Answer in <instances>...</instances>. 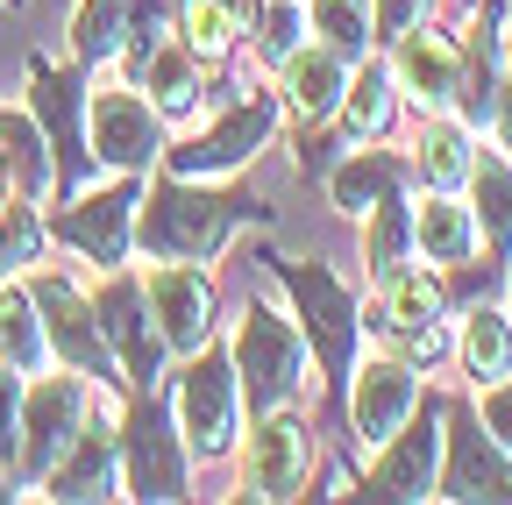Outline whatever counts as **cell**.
Wrapping results in <instances>:
<instances>
[{"label":"cell","mask_w":512,"mask_h":505,"mask_svg":"<svg viewBox=\"0 0 512 505\" xmlns=\"http://www.w3.org/2000/svg\"><path fill=\"white\" fill-rule=\"evenodd\" d=\"M93 313H100V335H107V349H114V363H121V385H128V392H157L171 349H164V328H157V313H150V292L128 278V271H114V278L100 285Z\"/></svg>","instance_id":"10"},{"label":"cell","mask_w":512,"mask_h":505,"mask_svg":"<svg viewBox=\"0 0 512 505\" xmlns=\"http://www.w3.org/2000/svg\"><path fill=\"white\" fill-rule=\"evenodd\" d=\"M420 321H441V278L434 271H384L377 278V335H399V328H420Z\"/></svg>","instance_id":"26"},{"label":"cell","mask_w":512,"mask_h":505,"mask_svg":"<svg viewBox=\"0 0 512 505\" xmlns=\"http://www.w3.org/2000/svg\"><path fill=\"white\" fill-rule=\"evenodd\" d=\"M143 292H150V313H157L171 356H192V349L214 342V306L221 299H214V278L200 264H157V271H143Z\"/></svg>","instance_id":"15"},{"label":"cell","mask_w":512,"mask_h":505,"mask_svg":"<svg viewBox=\"0 0 512 505\" xmlns=\"http://www.w3.org/2000/svg\"><path fill=\"white\" fill-rule=\"evenodd\" d=\"M427 8H434V0H377V36H406V29H420Z\"/></svg>","instance_id":"41"},{"label":"cell","mask_w":512,"mask_h":505,"mask_svg":"<svg viewBox=\"0 0 512 505\" xmlns=\"http://www.w3.org/2000/svg\"><path fill=\"white\" fill-rule=\"evenodd\" d=\"M0 498H15V491H8V470H0Z\"/></svg>","instance_id":"44"},{"label":"cell","mask_w":512,"mask_h":505,"mask_svg":"<svg viewBox=\"0 0 512 505\" xmlns=\"http://www.w3.org/2000/svg\"><path fill=\"white\" fill-rule=\"evenodd\" d=\"M456 356H463V370L477 377V385L512 377V321L491 313V306H477L470 321H463V335H456Z\"/></svg>","instance_id":"30"},{"label":"cell","mask_w":512,"mask_h":505,"mask_svg":"<svg viewBox=\"0 0 512 505\" xmlns=\"http://www.w3.org/2000/svg\"><path fill=\"white\" fill-rule=\"evenodd\" d=\"M143 93L157 100V114L164 121H185L192 107H200V50H192L185 36H164L157 43V57H150V65H143Z\"/></svg>","instance_id":"24"},{"label":"cell","mask_w":512,"mask_h":505,"mask_svg":"<svg viewBox=\"0 0 512 505\" xmlns=\"http://www.w3.org/2000/svg\"><path fill=\"white\" fill-rule=\"evenodd\" d=\"M278 79H285V107H292L299 129H328V121L342 114V93H349V57L328 50V43H313V50L285 57Z\"/></svg>","instance_id":"19"},{"label":"cell","mask_w":512,"mask_h":505,"mask_svg":"<svg viewBox=\"0 0 512 505\" xmlns=\"http://www.w3.org/2000/svg\"><path fill=\"white\" fill-rule=\"evenodd\" d=\"M491 121H498V150L512 157V57H505V79H498V107H491Z\"/></svg>","instance_id":"42"},{"label":"cell","mask_w":512,"mask_h":505,"mask_svg":"<svg viewBox=\"0 0 512 505\" xmlns=\"http://www.w3.org/2000/svg\"><path fill=\"white\" fill-rule=\"evenodd\" d=\"M470 185H477V235L505 257L512 249V157H477Z\"/></svg>","instance_id":"33"},{"label":"cell","mask_w":512,"mask_h":505,"mask_svg":"<svg viewBox=\"0 0 512 505\" xmlns=\"http://www.w3.org/2000/svg\"><path fill=\"white\" fill-rule=\"evenodd\" d=\"M86 143L107 171H150L164 164V114L143 86H107L86 100Z\"/></svg>","instance_id":"12"},{"label":"cell","mask_w":512,"mask_h":505,"mask_svg":"<svg viewBox=\"0 0 512 505\" xmlns=\"http://www.w3.org/2000/svg\"><path fill=\"white\" fill-rule=\"evenodd\" d=\"M256 22H264V0H185V15H178L185 43L200 50V65L228 57V50H235Z\"/></svg>","instance_id":"23"},{"label":"cell","mask_w":512,"mask_h":505,"mask_svg":"<svg viewBox=\"0 0 512 505\" xmlns=\"http://www.w3.org/2000/svg\"><path fill=\"white\" fill-rule=\"evenodd\" d=\"M441 441H448V413L427 406L413 413L384 449H370V498H427L434 477H441Z\"/></svg>","instance_id":"14"},{"label":"cell","mask_w":512,"mask_h":505,"mask_svg":"<svg viewBox=\"0 0 512 505\" xmlns=\"http://www.w3.org/2000/svg\"><path fill=\"white\" fill-rule=\"evenodd\" d=\"M249 214H256L249 200L214 193L207 178L164 171L143 193V207H136V242H143V257H157V264H207Z\"/></svg>","instance_id":"1"},{"label":"cell","mask_w":512,"mask_h":505,"mask_svg":"<svg viewBox=\"0 0 512 505\" xmlns=\"http://www.w3.org/2000/svg\"><path fill=\"white\" fill-rule=\"evenodd\" d=\"M456 65H463V50L441 43V36H420V29H406L399 50H392V79H399V93L420 114H448V107H456Z\"/></svg>","instance_id":"20"},{"label":"cell","mask_w":512,"mask_h":505,"mask_svg":"<svg viewBox=\"0 0 512 505\" xmlns=\"http://www.w3.org/2000/svg\"><path fill=\"white\" fill-rule=\"evenodd\" d=\"M278 278H285V292L299 299V335H306V349L320 356L328 385L356 377V335H363V313H356L349 285H342L328 264H278Z\"/></svg>","instance_id":"6"},{"label":"cell","mask_w":512,"mask_h":505,"mask_svg":"<svg viewBox=\"0 0 512 505\" xmlns=\"http://www.w3.org/2000/svg\"><path fill=\"white\" fill-rule=\"evenodd\" d=\"M491 107H498V36H491V22H477L463 43V65H456V114L470 129H484Z\"/></svg>","instance_id":"28"},{"label":"cell","mask_w":512,"mask_h":505,"mask_svg":"<svg viewBox=\"0 0 512 505\" xmlns=\"http://www.w3.org/2000/svg\"><path fill=\"white\" fill-rule=\"evenodd\" d=\"M256 43H264V57H278V65H285V57L299 50V15H292V8H271V0H264V36H256Z\"/></svg>","instance_id":"40"},{"label":"cell","mask_w":512,"mask_h":505,"mask_svg":"<svg viewBox=\"0 0 512 505\" xmlns=\"http://www.w3.org/2000/svg\"><path fill=\"white\" fill-rule=\"evenodd\" d=\"M171 413H178V434H185V456L192 463H221L242 434V377H235V356L228 349H192L185 370H178V392H171Z\"/></svg>","instance_id":"3"},{"label":"cell","mask_w":512,"mask_h":505,"mask_svg":"<svg viewBox=\"0 0 512 505\" xmlns=\"http://www.w3.org/2000/svg\"><path fill=\"white\" fill-rule=\"evenodd\" d=\"M228 356H235V377H242V406L256 420L278 413V406H292L299 385H306V335L285 321V313H271L264 299L242 306Z\"/></svg>","instance_id":"2"},{"label":"cell","mask_w":512,"mask_h":505,"mask_svg":"<svg viewBox=\"0 0 512 505\" xmlns=\"http://www.w3.org/2000/svg\"><path fill=\"white\" fill-rule=\"evenodd\" d=\"M384 342H392V349H399V356H406L413 370H434V363H441L448 349H456V335H448L441 321H420V328H399V335H384Z\"/></svg>","instance_id":"38"},{"label":"cell","mask_w":512,"mask_h":505,"mask_svg":"<svg viewBox=\"0 0 512 505\" xmlns=\"http://www.w3.org/2000/svg\"><path fill=\"white\" fill-rule=\"evenodd\" d=\"M185 434H178V413L157 399V392H136L121 420V477H128V498H150V505H171L185 498Z\"/></svg>","instance_id":"8"},{"label":"cell","mask_w":512,"mask_h":505,"mask_svg":"<svg viewBox=\"0 0 512 505\" xmlns=\"http://www.w3.org/2000/svg\"><path fill=\"white\" fill-rule=\"evenodd\" d=\"M22 392H29V377L15 363H0V470H15V456H22Z\"/></svg>","instance_id":"37"},{"label":"cell","mask_w":512,"mask_h":505,"mask_svg":"<svg viewBox=\"0 0 512 505\" xmlns=\"http://www.w3.org/2000/svg\"><path fill=\"white\" fill-rule=\"evenodd\" d=\"M399 93V79H392V65H370V57H363V72L349 79V93H342V129L356 136V143H370V136H384V129H392V100Z\"/></svg>","instance_id":"29"},{"label":"cell","mask_w":512,"mask_h":505,"mask_svg":"<svg viewBox=\"0 0 512 505\" xmlns=\"http://www.w3.org/2000/svg\"><path fill=\"white\" fill-rule=\"evenodd\" d=\"M136 207H143V185H136V171H121V185H107V193L57 200L50 235H57L64 249H79L86 264L121 271V264H128V249H136Z\"/></svg>","instance_id":"11"},{"label":"cell","mask_w":512,"mask_h":505,"mask_svg":"<svg viewBox=\"0 0 512 505\" xmlns=\"http://www.w3.org/2000/svg\"><path fill=\"white\" fill-rule=\"evenodd\" d=\"M484 434L498 441V449L512 456V377H498V385H484V406H477Z\"/></svg>","instance_id":"39"},{"label":"cell","mask_w":512,"mask_h":505,"mask_svg":"<svg viewBox=\"0 0 512 505\" xmlns=\"http://www.w3.org/2000/svg\"><path fill=\"white\" fill-rule=\"evenodd\" d=\"M406 249H413V207H406L399 193H384V200L370 207V228H363V264H370V278L399 271Z\"/></svg>","instance_id":"34"},{"label":"cell","mask_w":512,"mask_h":505,"mask_svg":"<svg viewBox=\"0 0 512 505\" xmlns=\"http://www.w3.org/2000/svg\"><path fill=\"white\" fill-rule=\"evenodd\" d=\"M328 193H335L342 214H370L384 193H399V164L377 157V150H363V157H349V164L328 171Z\"/></svg>","instance_id":"32"},{"label":"cell","mask_w":512,"mask_h":505,"mask_svg":"<svg viewBox=\"0 0 512 505\" xmlns=\"http://www.w3.org/2000/svg\"><path fill=\"white\" fill-rule=\"evenodd\" d=\"M313 36L342 50L349 65L370 57V0H313Z\"/></svg>","instance_id":"35"},{"label":"cell","mask_w":512,"mask_h":505,"mask_svg":"<svg viewBox=\"0 0 512 505\" xmlns=\"http://www.w3.org/2000/svg\"><path fill=\"white\" fill-rule=\"evenodd\" d=\"M114 477H121V434L114 427H100V420H86L79 427V441L57 456V470L43 477V498H107L114 491Z\"/></svg>","instance_id":"21"},{"label":"cell","mask_w":512,"mask_h":505,"mask_svg":"<svg viewBox=\"0 0 512 505\" xmlns=\"http://www.w3.org/2000/svg\"><path fill=\"white\" fill-rule=\"evenodd\" d=\"M306 470H313V427L292 420L285 406L264 413V427H256L249 449H242V498H271V505L299 498Z\"/></svg>","instance_id":"16"},{"label":"cell","mask_w":512,"mask_h":505,"mask_svg":"<svg viewBox=\"0 0 512 505\" xmlns=\"http://www.w3.org/2000/svg\"><path fill=\"white\" fill-rule=\"evenodd\" d=\"M171 36V0H79L72 8V57L93 65H121V86H143V65Z\"/></svg>","instance_id":"4"},{"label":"cell","mask_w":512,"mask_h":505,"mask_svg":"<svg viewBox=\"0 0 512 505\" xmlns=\"http://www.w3.org/2000/svg\"><path fill=\"white\" fill-rule=\"evenodd\" d=\"M413 242L427 249V264H470L477 257V214L456 200V193H434L420 214H413Z\"/></svg>","instance_id":"25"},{"label":"cell","mask_w":512,"mask_h":505,"mask_svg":"<svg viewBox=\"0 0 512 505\" xmlns=\"http://www.w3.org/2000/svg\"><path fill=\"white\" fill-rule=\"evenodd\" d=\"M434 498H512V463L484 434L477 413H448V470L434 477Z\"/></svg>","instance_id":"18"},{"label":"cell","mask_w":512,"mask_h":505,"mask_svg":"<svg viewBox=\"0 0 512 505\" xmlns=\"http://www.w3.org/2000/svg\"><path fill=\"white\" fill-rule=\"evenodd\" d=\"M93 420V392L79 370L57 377H29L22 392V456H15V484H43L57 470V456L79 441V427Z\"/></svg>","instance_id":"7"},{"label":"cell","mask_w":512,"mask_h":505,"mask_svg":"<svg viewBox=\"0 0 512 505\" xmlns=\"http://www.w3.org/2000/svg\"><path fill=\"white\" fill-rule=\"evenodd\" d=\"M271 136H278V93H256V100H235L214 129H200V136H185L178 150H164V171H178V178H228Z\"/></svg>","instance_id":"13"},{"label":"cell","mask_w":512,"mask_h":505,"mask_svg":"<svg viewBox=\"0 0 512 505\" xmlns=\"http://www.w3.org/2000/svg\"><path fill=\"white\" fill-rule=\"evenodd\" d=\"M29 114L43 121L50 157H57V200H79L93 178V143H86V65H57V57H29Z\"/></svg>","instance_id":"5"},{"label":"cell","mask_w":512,"mask_h":505,"mask_svg":"<svg viewBox=\"0 0 512 505\" xmlns=\"http://www.w3.org/2000/svg\"><path fill=\"white\" fill-rule=\"evenodd\" d=\"M0 363H15L22 377H43V363H50L43 313H36V299H29L15 278L0 285Z\"/></svg>","instance_id":"27"},{"label":"cell","mask_w":512,"mask_h":505,"mask_svg":"<svg viewBox=\"0 0 512 505\" xmlns=\"http://www.w3.org/2000/svg\"><path fill=\"white\" fill-rule=\"evenodd\" d=\"M29 299H36V313H43L50 363H57V370H79L86 385H114L121 363H114V349H107V335H100V313L86 306V292H79L72 278L43 271V278H29Z\"/></svg>","instance_id":"9"},{"label":"cell","mask_w":512,"mask_h":505,"mask_svg":"<svg viewBox=\"0 0 512 505\" xmlns=\"http://www.w3.org/2000/svg\"><path fill=\"white\" fill-rule=\"evenodd\" d=\"M43 257V221H36V200H8L0 207V285H8L15 271H29Z\"/></svg>","instance_id":"36"},{"label":"cell","mask_w":512,"mask_h":505,"mask_svg":"<svg viewBox=\"0 0 512 505\" xmlns=\"http://www.w3.org/2000/svg\"><path fill=\"white\" fill-rule=\"evenodd\" d=\"M0 157H8V178H15V193H22V200L57 207V157H50V136H43V121H36V114L0 107Z\"/></svg>","instance_id":"22"},{"label":"cell","mask_w":512,"mask_h":505,"mask_svg":"<svg viewBox=\"0 0 512 505\" xmlns=\"http://www.w3.org/2000/svg\"><path fill=\"white\" fill-rule=\"evenodd\" d=\"M413 413H420V370L406 356H370L349 377V420H356L363 449H384Z\"/></svg>","instance_id":"17"},{"label":"cell","mask_w":512,"mask_h":505,"mask_svg":"<svg viewBox=\"0 0 512 505\" xmlns=\"http://www.w3.org/2000/svg\"><path fill=\"white\" fill-rule=\"evenodd\" d=\"M8 193H15V178H8V157H0V207H8Z\"/></svg>","instance_id":"43"},{"label":"cell","mask_w":512,"mask_h":505,"mask_svg":"<svg viewBox=\"0 0 512 505\" xmlns=\"http://www.w3.org/2000/svg\"><path fill=\"white\" fill-rule=\"evenodd\" d=\"M420 171L434 193H463L470 171H477V143H470V121H434L420 136Z\"/></svg>","instance_id":"31"}]
</instances>
